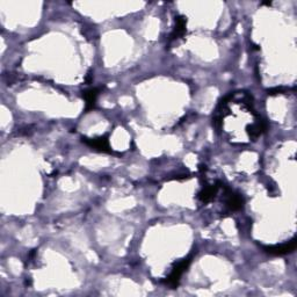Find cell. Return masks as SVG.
<instances>
[{
	"mask_svg": "<svg viewBox=\"0 0 297 297\" xmlns=\"http://www.w3.org/2000/svg\"><path fill=\"white\" fill-rule=\"evenodd\" d=\"M83 143H85L89 147L94 148L96 151L105 152V154H112V148L111 145H109V139L107 135L96 138L83 137Z\"/></svg>",
	"mask_w": 297,
	"mask_h": 297,
	"instance_id": "obj_4",
	"label": "cell"
},
{
	"mask_svg": "<svg viewBox=\"0 0 297 297\" xmlns=\"http://www.w3.org/2000/svg\"><path fill=\"white\" fill-rule=\"evenodd\" d=\"M186 26H187V18L183 17V15H178V17L175 18V27L170 36V42L179 40V38L185 36L187 33Z\"/></svg>",
	"mask_w": 297,
	"mask_h": 297,
	"instance_id": "obj_6",
	"label": "cell"
},
{
	"mask_svg": "<svg viewBox=\"0 0 297 297\" xmlns=\"http://www.w3.org/2000/svg\"><path fill=\"white\" fill-rule=\"evenodd\" d=\"M99 91H100L99 88L94 87V88H89V89H87V91L84 92L83 96L86 101V104H85V112L86 113H88L89 111H92V109L94 108L96 97H97V95H99Z\"/></svg>",
	"mask_w": 297,
	"mask_h": 297,
	"instance_id": "obj_7",
	"label": "cell"
},
{
	"mask_svg": "<svg viewBox=\"0 0 297 297\" xmlns=\"http://www.w3.org/2000/svg\"><path fill=\"white\" fill-rule=\"evenodd\" d=\"M222 183L218 181L215 185H207L203 187L201 189L200 193L197 194V199L200 200L203 205H207V203L212 202L214 200V197L216 196L218 189L221 188Z\"/></svg>",
	"mask_w": 297,
	"mask_h": 297,
	"instance_id": "obj_5",
	"label": "cell"
},
{
	"mask_svg": "<svg viewBox=\"0 0 297 297\" xmlns=\"http://www.w3.org/2000/svg\"><path fill=\"white\" fill-rule=\"evenodd\" d=\"M297 245L296 238H292L290 241L280 245H271V246H263L264 252L268 253L271 256H284L288 253H291L295 251Z\"/></svg>",
	"mask_w": 297,
	"mask_h": 297,
	"instance_id": "obj_2",
	"label": "cell"
},
{
	"mask_svg": "<svg viewBox=\"0 0 297 297\" xmlns=\"http://www.w3.org/2000/svg\"><path fill=\"white\" fill-rule=\"evenodd\" d=\"M247 132L252 138H258L260 135H263L264 132L267 130V122L263 120L257 121L256 123H253L252 126H247Z\"/></svg>",
	"mask_w": 297,
	"mask_h": 297,
	"instance_id": "obj_8",
	"label": "cell"
},
{
	"mask_svg": "<svg viewBox=\"0 0 297 297\" xmlns=\"http://www.w3.org/2000/svg\"><path fill=\"white\" fill-rule=\"evenodd\" d=\"M225 194H226L225 205H226V208H228L230 212H238V210L243 208L245 200L239 193H237V191H234L232 189L226 188Z\"/></svg>",
	"mask_w": 297,
	"mask_h": 297,
	"instance_id": "obj_3",
	"label": "cell"
},
{
	"mask_svg": "<svg viewBox=\"0 0 297 297\" xmlns=\"http://www.w3.org/2000/svg\"><path fill=\"white\" fill-rule=\"evenodd\" d=\"M191 259H193V256H189V257H187L186 259L181 260L180 263H178L177 265L174 266L173 269H172L171 274L169 275V277H167V280H166V283L169 284V286L173 287V288L178 287L182 274L185 273V271L187 268H188V266L191 263Z\"/></svg>",
	"mask_w": 297,
	"mask_h": 297,
	"instance_id": "obj_1",
	"label": "cell"
}]
</instances>
